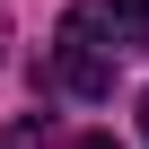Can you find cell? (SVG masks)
<instances>
[{
    "label": "cell",
    "instance_id": "cell-2",
    "mask_svg": "<svg viewBox=\"0 0 149 149\" xmlns=\"http://www.w3.org/2000/svg\"><path fill=\"white\" fill-rule=\"evenodd\" d=\"M114 44H140L149 53V0H114Z\"/></svg>",
    "mask_w": 149,
    "mask_h": 149
},
{
    "label": "cell",
    "instance_id": "cell-4",
    "mask_svg": "<svg viewBox=\"0 0 149 149\" xmlns=\"http://www.w3.org/2000/svg\"><path fill=\"white\" fill-rule=\"evenodd\" d=\"M79 149H123V140H105V132H88V140H79Z\"/></svg>",
    "mask_w": 149,
    "mask_h": 149
},
{
    "label": "cell",
    "instance_id": "cell-3",
    "mask_svg": "<svg viewBox=\"0 0 149 149\" xmlns=\"http://www.w3.org/2000/svg\"><path fill=\"white\" fill-rule=\"evenodd\" d=\"M0 149H44V114H26V123H9V132H0Z\"/></svg>",
    "mask_w": 149,
    "mask_h": 149
},
{
    "label": "cell",
    "instance_id": "cell-5",
    "mask_svg": "<svg viewBox=\"0 0 149 149\" xmlns=\"http://www.w3.org/2000/svg\"><path fill=\"white\" fill-rule=\"evenodd\" d=\"M140 132H149V97H140Z\"/></svg>",
    "mask_w": 149,
    "mask_h": 149
},
{
    "label": "cell",
    "instance_id": "cell-1",
    "mask_svg": "<svg viewBox=\"0 0 149 149\" xmlns=\"http://www.w3.org/2000/svg\"><path fill=\"white\" fill-rule=\"evenodd\" d=\"M44 88L79 97V105H105L114 97V44H105V9H70L61 35H53V61H44Z\"/></svg>",
    "mask_w": 149,
    "mask_h": 149
},
{
    "label": "cell",
    "instance_id": "cell-6",
    "mask_svg": "<svg viewBox=\"0 0 149 149\" xmlns=\"http://www.w3.org/2000/svg\"><path fill=\"white\" fill-rule=\"evenodd\" d=\"M0 18H9V9H0ZM0 53H9V44H0Z\"/></svg>",
    "mask_w": 149,
    "mask_h": 149
}]
</instances>
